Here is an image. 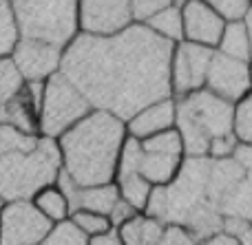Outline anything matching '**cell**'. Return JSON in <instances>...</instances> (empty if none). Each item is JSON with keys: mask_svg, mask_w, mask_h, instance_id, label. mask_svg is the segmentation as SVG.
I'll return each mask as SVG.
<instances>
[{"mask_svg": "<svg viewBox=\"0 0 252 245\" xmlns=\"http://www.w3.org/2000/svg\"><path fill=\"white\" fill-rule=\"evenodd\" d=\"M175 44L146 25H130L115 35L78 33L62 53L64 73L93 109L130 119L153 102L173 97L170 57Z\"/></svg>", "mask_w": 252, "mask_h": 245, "instance_id": "cell-1", "label": "cell"}, {"mask_svg": "<svg viewBox=\"0 0 252 245\" xmlns=\"http://www.w3.org/2000/svg\"><path fill=\"white\" fill-rule=\"evenodd\" d=\"M244 177L237 157H186L179 175L168 186L153 188L146 215L188 228L199 241L223 232V203Z\"/></svg>", "mask_w": 252, "mask_h": 245, "instance_id": "cell-2", "label": "cell"}, {"mask_svg": "<svg viewBox=\"0 0 252 245\" xmlns=\"http://www.w3.org/2000/svg\"><path fill=\"white\" fill-rule=\"evenodd\" d=\"M128 139L126 122L109 110L93 109L58 141L62 170L78 186L115 181L122 148Z\"/></svg>", "mask_w": 252, "mask_h": 245, "instance_id": "cell-3", "label": "cell"}, {"mask_svg": "<svg viewBox=\"0 0 252 245\" xmlns=\"http://www.w3.org/2000/svg\"><path fill=\"white\" fill-rule=\"evenodd\" d=\"M235 104L210 91H197L177 100V124L186 157L228 159L235 157L239 141L232 131Z\"/></svg>", "mask_w": 252, "mask_h": 245, "instance_id": "cell-4", "label": "cell"}, {"mask_svg": "<svg viewBox=\"0 0 252 245\" xmlns=\"http://www.w3.org/2000/svg\"><path fill=\"white\" fill-rule=\"evenodd\" d=\"M62 155L56 139L40 137L33 146L0 157V201H31L47 186L58 184Z\"/></svg>", "mask_w": 252, "mask_h": 245, "instance_id": "cell-5", "label": "cell"}, {"mask_svg": "<svg viewBox=\"0 0 252 245\" xmlns=\"http://www.w3.org/2000/svg\"><path fill=\"white\" fill-rule=\"evenodd\" d=\"M20 31L27 38H40L66 47L78 29V0H11Z\"/></svg>", "mask_w": 252, "mask_h": 245, "instance_id": "cell-6", "label": "cell"}, {"mask_svg": "<svg viewBox=\"0 0 252 245\" xmlns=\"http://www.w3.org/2000/svg\"><path fill=\"white\" fill-rule=\"evenodd\" d=\"M93 110L91 102L64 73H56L44 82V97L40 109V137L60 139L69 128Z\"/></svg>", "mask_w": 252, "mask_h": 245, "instance_id": "cell-7", "label": "cell"}, {"mask_svg": "<svg viewBox=\"0 0 252 245\" xmlns=\"http://www.w3.org/2000/svg\"><path fill=\"white\" fill-rule=\"evenodd\" d=\"M213 55L215 49L201 44H192L186 40L175 44L170 57V88L175 100H184L197 91H204Z\"/></svg>", "mask_w": 252, "mask_h": 245, "instance_id": "cell-8", "label": "cell"}, {"mask_svg": "<svg viewBox=\"0 0 252 245\" xmlns=\"http://www.w3.org/2000/svg\"><path fill=\"white\" fill-rule=\"evenodd\" d=\"M53 223L33 201H9L0 208V245H40Z\"/></svg>", "mask_w": 252, "mask_h": 245, "instance_id": "cell-9", "label": "cell"}, {"mask_svg": "<svg viewBox=\"0 0 252 245\" xmlns=\"http://www.w3.org/2000/svg\"><path fill=\"white\" fill-rule=\"evenodd\" d=\"M135 25L130 0H78V29L89 35H115Z\"/></svg>", "mask_w": 252, "mask_h": 245, "instance_id": "cell-10", "label": "cell"}, {"mask_svg": "<svg viewBox=\"0 0 252 245\" xmlns=\"http://www.w3.org/2000/svg\"><path fill=\"white\" fill-rule=\"evenodd\" d=\"M62 53H64V47L60 44L22 35L11 57L27 82H47L49 78L60 73Z\"/></svg>", "mask_w": 252, "mask_h": 245, "instance_id": "cell-11", "label": "cell"}, {"mask_svg": "<svg viewBox=\"0 0 252 245\" xmlns=\"http://www.w3.org/2000/svg\"><path fill=\"white\" fill-rule=\"evenodd\" d=\"M206 91L215 93L230 104H237L252 91V64L228 57L215 49L208 78H206Z\"/></svg>", "mask_w": 252, "mask_h": 245, "instance_id": "cell-12", "label": "cell"}, {"mask_svg": "<svg viewBox=\"0 0 252 245\" xmlns=\"http://www.w3.org/2000/svg\"><path fill=\"white\" fill-rule=\"evenodd\" d=\"M184 16V40L192 44H201L208 49H217L221 42L226 18L213 9L206 0H182Z\"/></svg>", "mask_w": 252, "mask_h": 245, "instance_id": "cell-13", "label": "cell"}, {"mask_svg": "<svg viewBox=\"0 0 252 245\" xmlns=\"http://www.w3.org/2000/svg\"><path fill=\"white\" fill-rule=\"evenodd\" d=\"M139 159H142V141L128 135V139H126L122 148V155H120L115 184H118L124 201H128L135 210L144 212L148 201H151L153 186L139 172Z\"/></svg>", "mask_w": 252, "mask_h": 245, "instance_id": "cell-14", "label": "cell"}, {"mask_svg": "<svg viewBox=\"0 0 252 245\" xmlns=\"http://www.w3.org/2000/svg\"><path fill=\"white\" fill-rule=\"evenodd\" d=\"M44 82H27L25 88L4 106H0V122L25 137H40V109Z\"/></svg>", "mask_w": 252, "mask_h": 245, "instance_id": "cell-15", "label": "cell"}, {"mask_svg": "<svg viewBox=\"0 0 252 245\" xmlns=\"http://www.w3.org/2000/svg\"><path fill=\"white\" fill-rule=\"evenodd\" d=\"M175 124H177V100L175 97L153 102L142 110H137L130 119H126L128 135L135 139H148L153 135H159V133L175 128Z\"/></svg>", "mask_w": 252, "mask_h": 245, "instance_id": "cell-16", "label": "cell"}, {"mask_svg": "<svg viewBox=\"0 0 252 245\" xmlns=\"http://www.w3.org/2000/svg\"><path fill=\"white\" fill-rule=\"evenodd\" d=\"M235 157L244 166V177L223 203V215L252 223V146H239Z\"/></svg>", "mask_w": 252, "mask_h": 245, "instance_id": "cell-17", "label": "cell"}, {"mask_svg": "<svg viewBox=\"0 0 252 245\" xmlns=\"http://www.w3.org/2000/svg\"><path fill=\"white\" fill-rule=\"evenodd\" d=\"M184 159H186V157L151 153V150H144L142 148L139 172H142V177L153 186V188H161V186H168L170 181L179 175Z\"/></svg>", "mask_w": 252, "mask_h": 245, "instance_id": "cell-18", "label": "cell"}, {"mask_svg": "<svg viewBox=\"0 0 252 245\" xmlns=\"http://www.w3.org/2000/svg\"><path fill=\"white\" fill-rule=\"evenodd\" d=\"M31 201H33V206L38 208L53 225L64 223V221H69L71 215H73V208H71L69 197H66L64 190H62L58 184L42 188Z\"/></svg>", "mask_w": 252, "mask_h": 245, "instance_id": "cell-19", "label": "cell"}, {"mask_svg": "<svg viewBox=\"0 0 252 245\" xmlns=\"http://www.w3.org/2000/svg\"><path fill=\"white\" fill-rule=\"evenodd\" d=\"M219 53L228 57H235V60H244L252 64V47H250V35L246 29L244 20H230L226 22V29H223L221 42L217 47Z\"/></svg>", "mask_w": 252, "mask_h": 245, "instance_id": "cell-20", "label": "cell"}, {"mask_svg": "<svg viewBox=\"0 0 252 245\" xmlns=\"http://www.w3.org/2000/svg\"><path fill=\"white\" fill-rule=\"evenodd\" d=\"M144 25L155 35H159L161 40H166V42L170 44L184 42V16H182V4L179 2L168 9H161L159 13H155Z\"/></svg>", "mask_w": 252, "mask_h": 245, "instance_id": "cell-21", "label": "cell"}, {"mask_svg": "<svg viewBox=\"0 0 252 245\" xmlns=\"http://www.w3.org/2000/svg\"><path fill=\"white\" fill-rule=\"evenodd\" d=\"M20 38L22 31L13 2L11 0H0V57L11 55L16 44L20 42Z\"/></svg>", "mask_w": 252, "mask_h": 245, "instance_id": "cell-22", "label": "cell"}, {"mask_svg": "<svg viewBox=\"0 0 252 245\" xmlns=\"http://www.w3.org/2000/svg\"><path fill=\"white\" fill-rule=\"evenodd\" d=\"M25 84L27 80L22 78L13 57L11 55L0 57V106H4L9 100H13L25 88Z\"/></svg>", "mask_w": 252, "mask_h": 245, "instance_id": "cell-23", "label": "cell"}, {"mask_svg": "<svg viewBox=\"0 0 252 245\" xmlns=\"http://www.w3.org/2000/svg\"><path fill=\"white\" fill-rule=\"evenodd\" d=\"M232 131L239 146H252V91L232 109Z\"/></svg>", "mask_w": 252, "mask_h": 245, "instance_id": "cell-24", "label": "cell"}, {"mask_svg": "<svg viewBox=\"0 0 252 245\" xmlns=\"http://www.w3.org/2000/svg\"><path fill=\"white\" fill-rule=\"evenodd\" d=\"M142 141L144 150H151V153H161V155H177V157H186L184 153V141L179 135L177 128H170L164 131L159 135H153L148 139H139Z\"/></svg>", "mask_w": 252, "mask_h": 245, "instance_id": "cell-25", "label": "cell"}, {"mask_svg": "<svg viewBox=\"0 0 252 245\" xmlns=\"http://www.w3.org/2000/svg\"><path fill=\"white\" fill-rule=\"evenodd\" d=\"M69 221L84 234V237H89V239L100 237V234L113 230L109 217L100 215V212H91V210H75L73 215H71Z\"/></svg>", "mask_w": 252, "mask_h": 245, "instance_id": "cell-26", "label": "cell"}, {"mask_svg": "<svg viewBox=\"0 0 252 245\" xmlns=\"http://www.w3.org/2000/svg\"><path fill=\"white\" fill-rule=\"evenodd\" d=\"M40 245H89V237H84L71 221L53 225L49 237Z\"/></svg>", "mask_w": 252, "mask_h": 245, "instance_id": "cell-27", "label": "cell"}, {"mask_svg": "<svg viewBox=\"0 0 252 245\" xmlns=\"http://www.w3.org/2000/svg\"><path fill=\"white\" fill-rule=\"evenodd\" d=\"M40 137H25L20 133H16L13 128H9L4 122H0V157L4 153H11V150H20V148H29L38 141Z\"/></svg>", "mask_w": 252, "mask_h": 245, "instance_id": "cell-28", "label": "cell"}, {"mask_svg": "<svg viewBox=\"0 0 252 245\" xmlns=\"http://www.w3.org/2000/svg\"><path fill=\"white\" fill-rule=\"evenodd\" d=\"M177 2L179 0H130V7H133L135 22L144 25V22L151 20L155 13H159L161 9H168Z\"/></svg>", "mask_w": 252, "mask_h": 245, "instance_id": "cell-29", "label": "cell"}, {"mask_svg": "<svg viewBox=\"0 0 252 245\" xmlns=\"http://www.w3.org/2000/svg\"><path fill=\"white\" fill-rule=\"evenodd\" d=\"M213 9H217L228 22L230 20H244V16L252 7V0H206Z\"/></svg>", "mask_w": 252, "mask_h": 245, "instance_id": "cell-30", "label": "cell"}, {"mask_svg": "<svg viewBox=\"0 0 252 245\" xmlns=\"http://www.w3.org/2000/svg\"><path fill=\"white\" fill-rule=\"evenodd\" d=\"M157 245H201V241L184 225L168 223L164 230V237L159 239Z\"/></svg>", "mask_w": 252, "mask_h": 245, "instance_id": "cell-31", "label": "cell"}, {"mask_svg": "<svg viewBox=\"0 0 252 245\" xmlns=\"http://www.w3.org/2000/svg\"><path fill=\"white\" fill-rule=\"evenodd\" d=\"M142 230H144V212L135 215L130 221L118 228L122 245H142Z\"/></svg>", "mask_w": 252, "mask_h": 245, "instance_id": "cell-32", "label": "cell"}, {"mask_svg": "<svg viewBox=\"0 0 252 245\" xmlns=\"http://www.w3.org/2000/svg\"><path fill=\"white\" fill-rule=\"evenodd\" d=\"M223 232L230 234L232 239H237L239 245H252V223H248V221L235 219V217H226Z\"/></svg>", "mask_w": 252, "mask_h": 245, "instance_id": "cell-33", "label": "cell"}, {"mask_svg": "<svg viewBox=\"0 0 252 245\" xmlns=\"http://www.w3.org/2000/svg\"><path fill=\"white\" fill-rule=\"evenodd\" d=\"M135 215H139V210H135V208L130 206L128 201H124V199H120V201L115 203V208H113V210H111L109 221H111V225H113V228L118 230L120 225H124L126 221H130Z\"/></svg>", "mask_w": 252, "mask_h": 245, "instance_id": "cell-34", "label": "cell"}, {"mask_svg": "<svg viewBox=\"0 0 252 245\" xmlns=\"http://www.w3.org/2000/svg\"><path fill=\"white\" fill-rule=\"evenodd\" d=\"M89 245H122V241H120V234L118 230H109V232L100 234V237H93L89 239Z\"/></svg>", "mask_w": 252, "mask_h": 245, "instance_id": "cell-35", "label": "cell"}, {"mask_svg": "<svg viewBox=\"0 0 252 245\" xmlns=\"http://www.w3.org/2000/svg\"><path fill=\"white\" fill-rule=\"evenodd\" d=\"M201 245H239V243H237V239H232L230 234L221 232V234H215V237L201 241Z\"/></svg>", "mask_w": 252, "mask_h": 245, "instance_id": "cell-36", "label": "cell"}, {"mask_svg": "<svg viewBox=\"0 0 252 245\" xmlns=\"http://www.w3.org/2000/svg\"><path fill=\"white\" fill-rule=\"evenodd\" d=\"M244 25L248 29V35H250V47H252V7L248 9V13L244 16Z\"/></svg>", "mask_w": 252, "mask_h": 245, "instance_id": "cell-37", "label": "cell"}, {"mask_svg": "<svg viewBox=\"0 0 252 245\" xmlns=\"http://www.w3.org/2000/svg\"><path fill=\"white\" fill-rule=\"evenodd\" d=\"M0 208H2V201H0Z\"/></svg>", "mask_w": 252, "mask_h": 245, "instance_id": "cell-38", "label": "cell"}, {"mask_svg": "<svg viewBox=\"0 0 252 245\" xmlns=\"http://www.w3.org/2000/svg\"><path fill=\"white\" fill-rule=\"evenodd\" d=\"M179 2H182V0H179Z\"/></svg>", "mask_w": 252, "mask_h": 245, "instance_id": "cell-39", "label": "cell"}]
</instances>
